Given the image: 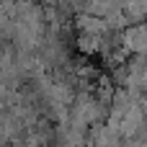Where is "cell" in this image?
Segmentation results:
<instances>
[{"mask_svg":"<svg viewBox=\"0 0 147 147\" xmlns=\"http://www.w3.org/2000/svg\"><path fill=\"white\" fill-rule=\"evenodd\" d=\"M121 13L127 16L129 26L147 23V3H121Z\"/></svg>","mask_w":147,"mask_h":147,"instance_id":"cell-1","label":"cell"}]
</instances>
